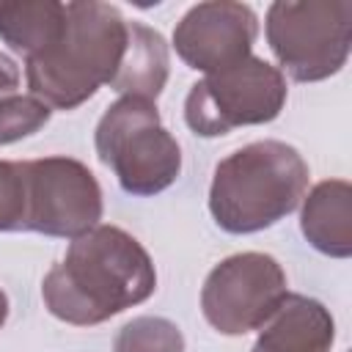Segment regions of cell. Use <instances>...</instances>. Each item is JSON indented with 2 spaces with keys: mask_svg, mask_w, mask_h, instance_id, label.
Instances as JSON below:
<instances>
[{
  "mask_svg": "<svg viewBox=\"0 0 352 352\" xmlns=\"http://www.w3.org/2000/svg\"><path fill=\"white\" fill-rule=\"evenodd\" d=\"M154 289L157 272L146 248L118 226H94L47 272L41 297L60 322L91 327L148 300Z\"/></svg>",
  "mask_w": 352,
  "mask_h": 352,
  "instance_id": "obj_1",
  "label": "cell"
},
{
  "mask_svg": "<svg viewBox=\"0 0 352 352\" xmlns=\"http://www.w3.org/2000/svg\"><path fill=\"white\" fill-rule=\"evenodd\" d=\"M126 47V19L110 3H66V25L52 47L28 58L30 94L47 107L74 110L110 85Z\"/></svg>",
  "mask_w": 352,
  "mask_h": 352,
  "instance_id": "obj_2",
  "label": "cell"
},
{
  "mask_svg": "<svg viewBox=\"0 0 352 352\" xmlns=\"http://www.w3.org/2000/svg\"><path fill=\"white\" fill-rule=\"evenodd\" d=\"M99 220L102 187L80 160H0V231L77 239Z\"/></svg>",
  "mask_w": 352,
  "mask_h": 352,
  "instance_id": "obj_3",
  "label": "cell"
},
{
  "mask_svg": "<svg viewBox=\"0 0 352 352\" xmlns=\"http://www.w3.org/2000/svg\"><path fill=\"white\" fill-rule=\"evenodd\" d=\"M308 165L283 140H256L217 162L209 187V212L228 234H256L305 198Z\"/></svg>",
  "mask_w": 352,
  "mask_h": 352,
  "instance_id": "obj_4",
  "label": "cell"
},
{
  "mask_svg": "<svg viewBox=\"0 0 352 352\" xmlns=\"http://www.w3.org/2000/svg\"><path fill=\"white\" fill-rule=\"evenodd\" d=\"M96 154L129 195H157L182 173V148L148 99L121 96L96 124Z\"/></svg>",
  "mask_w": 352,
  "mask_h": 352,
  "instance_id": "obj_5",
  "label": "cell"
},
{
  "mask_svg": "<svg viewBox=\"0 0 352 352\" xmlns=\"http://www.w3.org/2000/svg\"><path fill=\"white\" fill-rule=\"evenodd\" d=\"M267 44L297 82L338 74L352 47L349 0H278L267 11ZM280 72V74H283Z\"/></svg>",
  "mask_w": 352,
  "mask_h": 352,
  "instance_id": "obj_6",
  "label": "cell"
},
{
  "mask_svg": "<svg viewBox=\"0 0 352 352\" xmlns=\"http://www.w3.org/2000/svg\"><path fill=\"white\" fill-rule=\"evenodd\" d=\"M286 77L264 58H245L236 66L206 74L184 99V121L201 138L228 135L236 126L270 124L286 104Z\"/></svg>",
  "mask_w": 352,
  "mask_h": 352,
  "instance_id": "obj_7",
  "label": "cell"
},
{
  "mask_svg": "<svg viewBox=\"0 0 352 352\" xmlns=\"http://www.w3.org/2000/svg\"><path fill=\"white\" fill-rule=\"evenodd\" d=\"M286 272L267 253H236L223 258L204 280L201 311L223 336L258 330L286 297Z\"/></svg>",
  "mask_w": 352,
  "mask_h": 352,
  "instance_id": "obj_8",
  "label": "cell"
},
{
  "mask_svg": "<svg viewBox=\"0 0 352 352\" xmlns=\"http://www.w3.org/2000/svg\"><path fill=\"white\" fill-rule=\"evenodd\" d=\"M258 19L250 6L209 0L192 6L173 30L176 55L195 72H223L250 58Z\"/></svg>",
  "mask_w": 352,
  "mask_h": 352,
  "instance_id": "obj_9",
  "label": "cell"
},
{
  "mask_svg": "<svg viewBox=\"0 0 352 352\" xmlns=\"http://www.w3.org/2000/svg\"><path fill=\"white\" fill-rule=\"evenodd\" d=\"M336 322L330 311L305 294H286L278 311L261 324L250 352H330Z\"/></svg>",
  "mask_w": 352,
  "mask_h": 352,
  "instance_id": "obj_10",
  "label": "cell"
},
{
  "mask_svg": "<svg viewBox=\"0 0 352 352\" xmlns=\"http://www.w3.org/2000/svg\"><path fill=\"white\" fill-rule=\"evenodd\" d=\"M302 236L324 256L349 258L352 256V187L344 179L319 182L300 214Z\"/></svg>",
  "mask_w": 352,
  "mask_h": 352,
  "instance_id": "obj_11",
  "label": "cell"
},
{
  "mask_svg": "<svg viewBox=\"0 0 352 352\" xmlns=\"http://www.w3.org/2000/svg\"><path fill=\"white\" fill-rule=\"evenodd\" d=\"M168 72H170V58L165 38L148 25L126 19V47L110 80V88L118 91L121 96L157 102V96L168 82Z\"/></svg>",
  "mask_w": 352,
  "mask_h": 352,
  "instance_id": "obj_12",
  "label": "cell"
},
{
  "mask_svg": "<svg viewBox=\"0 0 352 352\" xmlns=\"http://www.w3.org/2000/svg\"><path fill=\"white\" fill-rule=\"evenodd\" d=\"M66 25V3L6 0L0 3V38L25 58L52 47Z\"/></svg>",
  "mask_w": 352,
  "mask_h": 352,
  "instance_id": "obj_13",
  "label": "cell"
},
{
  "mask_svg": "<svg viewBox=\"0 0 352 352\" xmlns=\"http://www.w3.org/2000/svg\"><path fill=\"white\" fill-rule=\"evenodd\" d=\"M113 352H184V336L170 319L135 316L118 330Z\"/></svg>",
  "mask_w": 352,
  "mask_h": 352,
  "instance_id": "obj_14",
  "label": "cell"
},
{
  "mask_svg": "<svg viewBox=\"0 0 352 352\" xmlns=\"http://www.w3.org/2000/svg\"><path fill=\"white\" fill-rule=\"evenodd\" d=\"M52 116V107L38 102L36 96H3L0 99V146L16 143L33 132H38Z\"/></svg>",
  "mask_w": 352,
  "mask_h": 352,
  "instance_id": "obj_15",
  "label": "cell"
},
{
  "mask_svg": "<svg viewBox=\"0 0 352 352\" xmlns=\"http://www.w3.org/2000/svg\"><path fill=\"white\" fill-rule=\"evenodd\" d=\"M16 88H19V69L8 55L0 52V99L11 96Z\"/></svg>",
  "mask_w": 352,
  "mask_h": 352,
  "instance_id": "obj_16",
  "label": "cell"
},
{
  "mask_svg": "<svg viewBox=\"0 0 352 352\" xmlns=\"http://www.w3.org/2000/svg\"><path fill=\"white\" fill-rule=\"evenodd\" d=\"M6 319H8V297H6V292L0 289V327L6 324Z\"/></svg>",
  "mask_w": 352,
  "mask_h": 352,
  "instance_id": "obj_17",
  "label": "cell"
}]
</instances>
